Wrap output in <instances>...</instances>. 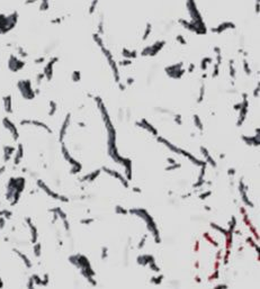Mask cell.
Returning a JSON list of instances; mask_svg holds the SVG:
<instances>
[{"label": "cell", "instance_id": "cell-1", "mask_svg": "<svg viewBox=\"0 0 260 289\" xmlns=\"http://www.w3.org/2000/svg\"><path fill=\"white\" fill-rule=\"evenodd\" d=\"M25 65V63L23 61H21V60H18L16 56L11 55L10 59H9V63H8V66H9V69H10L11 71H18V70H21L23 66Z\"/></svg>", "mask_w": 260, "mask_h": 289}, {"label": "cell", "instance_id": "cell-2", "mask_svg": "<svg viewBox=\"0 0 260 289\" xmlns=\"http://www.w3.org/2000/svg\"><path fill=\"white\" fill-rule=\"evenodd\" d=\"M4 108H5V110L7 113H11L13 112V104H11V96L10 95H8V96L4 97Z\"/></svg>", "mask_w": 260, "mask_h": 289}, {"label": "cell", "instance_id": "cell-3", "mask_svg": "<svg viewBox=\"0 0 260 289\" xmlns=\"http://www.w3.org/2000/svg\"><path fill=\"white\" fill-rule=\"evenodd\" d=\"M49 8H50V2H49V0H41V4H40V10L46 11V10H49Z\"/></svg>", "mask_w": 260, "mask_h": 289}, {"label": "cell", "instance_id": "cell-4", "mask_svg": "<svg viewBox=\"0 0 260 289\" xmlns=\"http://www.w3.org/2000/svg\"><path fill=\"white\" fill-rule=\"evenodd\" d=\"M35 2H37V0H26L25 5H33V4H35Z\"/></svg>", "mask_w": 260, "mask_h": 289}]
</instances>
